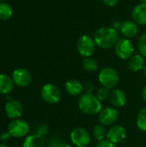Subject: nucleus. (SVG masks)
I'll return each mask as SVG.
<instances>
[{
    "label": "nucleus",
    "mask_w": 146,
    "mask_h": 147,
    "mask_svg": "<svg viewBox=\"0 0 146 147\" xmlns=\"http://www.w3.org/2000/svg\"><path fill=\"white\" fill-rule=\"evenodd\" d=\"M14 86V82L10 77L6 74H0V94H9Z\"/></svg>",
    "instance_id": "6ab92c4d"
},
{
    "label": "nucleus",
    "mask_w": 146,
    "mask_h": 147,
    "mask_svg": "<svg viewBox=\"0 0 146 147\" xmlns=\"http://www.w3.org/2000/svg\"><path fill=\"white\" fill-rule=\"evenodd\" d=\"M96 42L89 35H81L77 42V49L78 53L85 58L90 57L95 52Z\"/></svg>",
    "instance_id": "423d86ee"
},
{
    "label": "nucleus",
    "mask_w": 146,
    "mask_h": 147,
    "mask_svg": "<svg viewBox=\"0 0 146 147\" xmlns=\"http://www.w3.org/2000/svg\"><path fill=\"white\" fill-rule=\"evenodd\" d=\"M83 66L88 72H94L98 69V63L96 59L88 57L83 60Z\"/></svg>",
    "instance_id": "412c9836"
},
{
    "label": "nucleus",
    "mask_w": 146,
    "mask_h": 147,
    "mask_svg": "<svg viewBox=\"0 0 146 147\" xmlns=\"http://www.w3.org/2000/svg\"><path fill=\"white\" fill-rule=\"evenodd\" d=\"M118 40L117 30L111 27H102L94 34L96 45L102 49H109L114 47Z\"/></svg>",
    "instance_id": "f257e3e1"
},
{
    "label": "nucleus",
    "mask_w": 146,
    "mask_h": 147,
    "mask_svg": "<svg viewBox=\"0 0 146 147\" xmlns=\"http://www.w3.org/2000/svg\"><path fill=\"white\" fill-rule=\"evenodd\" d=\"M138 47L139 53L146 58V32L140 35L138 42Z\"/></svg>",
    "instance_id": "b1692460"
},
{
    "label": "nucleus",
    "mask_w": 146,
    "mask_h": 147,
    "mask_svg": "<svg viewBox=\"0 0 146 147\" xmlns=\"http://www.w3.org/2000/svg\"><path fill=\"white\" fill-rule=\"evenodd\" d=\"M12 14H13L12 9L8 3L4 2L0 3V20L1 21L9 20L12 16Z\"/></svg>",
    "instance_id": "aec40b11"
},
{
    "label": "nucleus",
    "mask_w": 146,
    "mask_h": 147,
    "mask_svg": "<svg viewBox=\"0 0 146 147\" xmlns=\"http://www.w3.org/2000/svg\"><path fill=\"white\" fill-rule=\"evenodd\" d=\"M93 135L96 140H98V141L103 140L105 136H107V133H106V129H105L104 126L102 124L96 125L93 128Z\"/></svg>",
    "instance_id": "5701e85b"
},
{
    "label": "nucleus",
    "mask_w": 146,
    "mask_h": 147,
    "mask_svg": "<svg viewBox=\"0 0 146 147\" xmlns=\"http://www.w3.org/2000/svg\"><path fill=\"white\" fill-rule=\"evenodd\" d=\"M12 80L19 87L28 86L32 80L30 72L25 68H17L12 73Z\"/></svg>",
    "instance_id": "1a4fd4ad"
},
{
    "label": "nucleus",
    "mask_w": 146,
    "mask_h": 147,
    "mask_svg": "<svg viewBox=\"0 0 146 147\" xmlns=\"http://www.w3.org/2000/svg\"><path fill=\"white\" fill-rule=\"evenodd\" d=\"M71 140L77 147H87L90 142L89 134L83 127H76L71 133Z\"/></svg>",
    "instance_id": "6e6552de"
},
{
    "label": "nucleus",
    "mask_w": 146,
    "mask_h": 147,
    "mask_svg": "<svg viewBox=\"0 0 146 147\" xmlns=\"http://www.w3.org/2000/svg\"><path fill=\"white\" fill-rule=\"evenodd\" d=\"M128 68L133 71H139L144 69L145 65V57L141 54H133L127 62Z\"/></svg>",
    "instance_id": "dca6fc26"
},
{
    "label": "nucleus",
    "mask_w": 146,
    "mask_h": 147,
    "mask_svg": "<svg viewBox=\"0 0 146 147\" xmlns=\"http://www.w3.org/2000/svg\"><path fill=\"white\" fill-rule=\"evenodd\" d=\"M37 133L36 134H38L39 135H40V136H45L46 134H47V132H48V128H47V127L46 126V125H40V126H39L38 127V128H37Z\"/></svg>",
    "instance_id": "cd10ccee"
},
{
    "label": "nucleus",
    "mask_w": 146,
    "mask_h": 147,
    "mask_svg": "<svg viewBox=\"0 0 146 147\" xmlns=\"http://www.w3.org/2000/svg\"><path fill=\"white\" fill-rule=\"evenodd\" d=\"M140 3H146V0H139Z\"/></svg>",
    "instance_id": "72a5a7b5"
},
{
    "label": "nucleus",
    "mask_w": 146,
    "mask_h": 147,
    "mask_svg": "<svg viewBox=\"0 0 146 147\" xmlns=\"http://www.w3.org/2000/svg\"><path fill=\"white\" fill-rule=\"evenodd\" d=\"M40 97L44 102L54 104L59 102L61 98V92L56 85L52 84H46L40 90Z\"/></svg>",
    "instance_id": "39448f33"
},
{
    "label": "nucleus",
    "mask_w": 146,
    "mask_h": 147,
    "mask_svg": "<svg viewBox=\"0 0 146 147\" xmlns=\"http://www.w3.org/2000/svg\"><path fill=\"white\" fill-rule=\"evenodd\" d=\"M109 99H110L112 105L117 108H120L124 106L126 102V96L125 93L121 90H119V89H115L111 91Z\"/></svg>",
    "instance_id": "2eb2a0df"
},
{
    "label": "nucleus",
    "mask_w": 146,
    "mask_h": 147,
    "mask_svg": "<svg viewBox=\"0 0 146 147\" xmlns=\"http://www.w3.org/2000/svg\"><path fill=\"white\" fill-rule=\"evenodd\" d=\"M142 98H143L144 102H146V86L144 87V89L142 90Z\"/></svg>",
    "instance_id": "2f4dec72"
},
{
    "label": "nucleus",
    "mask_w": 146,
    "mask_h": 147,
    "mask_svg": "<svg viewBox=\"0 0 146 147\" xmlns=\"http://www.w3.org/2000/svg\"><path fill=\"white\" fill-rule=\"evenodd\" d=\"M115 54L121 59H129L134 53V47L127 38L119 39L114 46Z\"/></svg>",
    "instance_id": "20e7f679"
},
{
    "label": "nucleus",
    "mask_w": 146,
    "mask_h": 147,
    "mask_svg": "<svg viewBox=\"0 0 146 147\" xmlns=\"http://www.w3.org/2000/svg\"><path fill=\"white\" fill-rule=\"evenodd\" d=\"M83 90L85 91V93L91 94V92L94 90V85L91 83H86L83 86Z\"/></svg>",
    "instance_id": "c85d7f7f"
},
{
    "label": "nucleus",
    "mask_w": 146,
    "mask_h": 147,
    "mask_svg": "<svg viewBox=\"0 0 146 147\" xmlns=\"http://www.w3.org/2000/svg\"><path fill=\"white\" fill-rule=\"evenodd\" d=\"M126 136V129L120 125L113 126L107 133V139L114 144L122 142Z\"/></svg>",
    "instance_id": "f8f14e48"
},
{
    "label": "nucleus",
    "mask_w": 146,
    "mask_h": 147,
    "mask_svg": "<svg viewBox=\"0 0 146 147\" xmlns=\"http://www.w3.org/2000/svg\"><path fill=\"white\" fill-rule=\"evenodd\" d=\"M109 96H110V93H109L108 89L105 87H102L97 90L96 96L98 98L99 101H105L109 97Z\"/></svg>",
    "instance_id": "393cba45"
},
{
    "label": "nucleus",
    "mask_w": 146,
    "mask_h": 147,
    "mask_svg": "<svg viewBox=\"0 0 146 147\" xmlns=\"http://www.w3.org/2000/svg\"><path fill=\"white\" fill-rule=\"evenodd\" d=\"M144 72H145V75L146 77V65H145V67H144Z\"/></svg>",
    "instance_id": "c9c22d12"
},
{
    "label": "nucleus",
    "mask_w": 146,
    "mask_h": 147,
    "mask_svg": "<svg viewBox=\"0 0 146 147\" xmlns=\"http://www.w3.org/2000/svg\"><path fill=\"white\" fill-rule=\"evenodd\" d=\"M11 136H10V134H9V132L7 131V132H3V133H2L1 134V135H0V139L2 140H8L9 138H10Z\"/></svg>",
    "instance_id": "7c9ffc66"
},
{
    "label": "nucleus",
    "mask_w": 146,
    "mask_h": 147,
    "mask_svg": "<svg viewBox=\"0 0 146 147\" xmlns=\"http://www.w3.org/2000/svg\"><path fill=\"white\" fill-rule=\"evenodd\" d=\"M137 126L138 127L143 131V132H146V107L142 109L137 116V121H136Z\"/></svg>",
    "instance_id": "4be33fe9"
},
{
    "label": "nucleus",
    "mask_w": 146,
    "mask_h": 147,
    "mask_svg": "<svg viewBox=\"0 0 146 147\" xmlns=\"http://www.w3.org/2000/svg\"><path fill=\"white\" fill-rule=\"evenodd\" d=\"M120 31L125 38H133L139 33L138 24L133 21H125L120 24Z\"/></svg>",
    "instance_id": "4468645a"
},
{
    "label": "nucleus",
    "mask_w": 146,
    "mask_h": 147,
    "mask_svg": "<svg viewBox=\"0 0 146 147\" xmlns=\"http://www.w3.org/2000/svg\"><path fill=\"white\" fill-rule=\"evenodd\" d=\"M5 114L6 115L11 119V120H15L19 119V117L22 114V105L21 104L20 102L16 100H9L7 102L4 107Z\"/></svg>",
    "instance_id": "9b49d317"
},
{
    "label": "nucleus",
    "mask_w": 146,
    "mask_h": 147,
    "mask_svg": "<svg viewBox=\"0 0 146 147\" xmlns=\"http://www.w3.org/2000/svg\"><path fill=\"white\" fill-rule=\"evenodd\" d=\"M0 147H9L8 146L4 145V144H0Z\"/></svg>",
    "instance_id": "f704fd0d"
},
{
    "label": "nucleus",
    "mask_w": 146,
    "mask_h": 147,
    "mask_svg": "<svg viewBox=\"0 0 146 147\" xmlns=\"http://www.w3.org/2000/svg\"><path fill=\"white\" fill-rule=\"evenodd\" d=\"M132 18L139 25H146V3L136 5L132 11Z\"/></svg>",
    "instance_id": "ddd939ff"
},
{
    "label": "nucleus",
    "mask_w": 146,
    "mask_h": 147,
    "mask_svg": "<svg viewBox=\"0 0 146 147\" xmlns=\"http://www.w3.org/2000/svg\"><path fill=\"white\" fill-rule=\"evenodd\" d=\"M78 108L85 115H93L100 113L102 110V103L98 98L92 93H84L78 99Z\"/></svg>",
    "instance_id": "f03ea898"
},
{
    "label": "nucleus",
    "mask_w": 146,
    "mask_h": 147,
    "mask_svg": "<svg viewBox=\"0 0 146 147\" xmlns=\"http://www.w3.org/2000/svg\"><path fill=\"white\" fill-rule=\"evenodd\" d=\"M118 118V112L115 109L107 107L102 109L99 113V121L103 126L113 125Z\"/></svg>",
    "instance_id": "9d476101"
},
{
    "label": "nucleus",
    "mask_w": 146,
    "mask_h": 147,
    "mask_svg": "<svg viewBox=\"0 0 146 147\" xmlns=\"http://www.w3.org/2000/svg\"><path fill=\"white\" fill-rule=\"evenodd\" d=\"M5 0H0V3H2V2H4Z\"/></svg>",
    "instance_id": "e433bc0d"
},
{
    "label": "nucleus",
    "mask_w": 146,
    "mask_h": 147,
    "mask_svg": "<svg viewBox=\"0 0 146 147\" xmlns=\"http://www.w3.org/2000/svg\"><path fill=\"white\" fill-rule=\"evenodd\" d=\"M59 147H71L68 144H66V143H62L60 146H59Z\"/></svg>",
    "instance_id": "473e14b6"
},
{
    "label": "nucleus",
    "mask_w": 146,
    "mask_h": 147,
    "mask_svg": "<svg viewBox=\"0 0 146 147\" xmlns=\"http://www.w3.org/2000/svg\"><path fill=\"white\" fill-rule=\"evenodd\" d=\"M98 79L102 87H105L109 90L116 87V85L118 84L119 75L114 68L105 67L100 71L98 75Z\"/></svg>",
    "instance_id": "7ed1b4c3"
},
{
    "label": "nucleus",
    "mask_w": 146,
    "mask_h": 147,
    "mask_svg": "<svg viewBox=\"0 0 146 147\" xmlns=\"http://www.w3.org/2000/svg\"><path fill=\"white\" fill-rule=\"evenodd\" d=\"M65 88L66 92L69 95L72 96H78V95L82 94V92L83 90V84L79 81H77L76 79L68 80L65 83Z\"/></svg>",
    "instance_id": "f3484780"
},
{
    "label": "nucleus",
    "mask_w": 146,
    "mask_h": 147,
    "mask_svg": "<svg viewBox=\"0 0 146 147\" xmlns=\"http://www.w3.org/2000/svg\"><path fill=\"white\" fill-rule=\"evenodd\" d=\"M29 131L28 124L21 119H15L9 122L8 126V132L11 137L22 138L28 134Z\"/></svg>",
    "instance_id": "0eeeda50"
},
{
    "label": "nucleus",
    "mask_w": 146,
    "mask_h": 147,
    "mask_svg": "<svg viewBox=\"0 0 146 147\" xmlns=\"http://www.w3.org/2000/svg\"><path fill=\"white\" fill-rule=\"evenodd\" d=\"M62 144L61 139L57 137V136H53L51 137L47 142H46V146L47 147H59V146Z\"/></svg>",
    "instance_id": "a878e982"
},
{
    "label": "nucleus",
    "mask_w": 146,
    "mask_h": 147,
    "mask_svg": "<svg viewBox=\"0 0 146 147\" xmlns=\"http://www.w3.org/2000/svg\"><path fill=\"white\" fill-rule=\"evenodd\" d=\"M102 2L108 7H114L118 3L119 0H102Z\"/></svg>",
    "instance_id": "c756f323"
},
{
    "label": "nucleus",
    "mask_w": 146,
    "mask_h": 147,
    "mask_svg": "<svg viewBox=\"0 0 146 147\" xmlns=\"http://www.w3.org/2000/svg\"><path fill=\"white\" fill-rule=\"evenodd\" d=\"M45 144L44 139L42 136L38 134L28 135L23 141L22 147H43Z\"/></svg>",
    "instance_id": "a211bd4d"
},
{
    "label": "nucleus",
    "mask_w": 146,
    "mask_h": 147,
    "mask_svg": "<svg viewBox=\"0 0 146 147\" xmlns=\"http://www.w3.org/2000/svg\"><path fill=\"white\" fill-rule=\"evenodd\" d=\"M96 147H115V146L108 140H103L102 141H99V143L96 145Z\"/></svg>",
    "instance_id": "bb28decb"
}]
</instances>
